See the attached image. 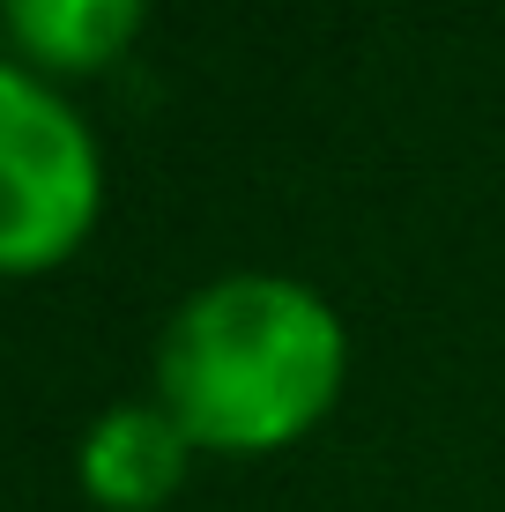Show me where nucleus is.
Returning <instances> with one entry per match:
<instances>
[{
	"instance_id": "obj_1",
	"label": "nucleus",
	"mask_w": 505,
	"mask_h": 512,
	"mask_svg": "<svg viewBox=\"0 0 505 512\" xmlns=\"http://www.w3.org/2000/svg\"><path fill=\"white\" fill-rule=\"evenodd\" d=\"M156 386L194 446H290L342 386V327L283 275H231L201 290L156 349Z\"/></svg>"
},
{
	"instance_id": "obj_2",
	"label": "nucleus",
	"mask_w": 505,
	"mask_h": 512,
	"mask_svg": "<svg viewBox=\"0 0 505 512\" xmlns=\"http://www.w3.org/2000/svg\"><path fill=\"white\" fill-rule=\"evenodd\" d=\"M0 171H8L0 260L15 275H38L75 253L97 216V156L82 119L23 67H0Z\"/></svg>"
},
{
	"instance_id": "obj_3",
	"label": "nucleus",
	"mask_w": 505,
	"mask_h": 512,
	"mask_svg": "<svg viewBox=\"0 0 505 512\" xmlns=\"http://www.w3.org/2000/svg\"><path fill=\"white\" fill-rule=\"evenodd\" d=\"M186 423L164 409H112L82 446V483L112 512H149L179 490L186 475Z\"/></svg>"
},
{
	"instance_id": "obj_4",
	"label": "nucleus",
	"mask_w": 505,
	"mask_h": 512,
	"mask_svg": "<svg viewBox=\"0 0 505 512\" xmlns=\"http://www.w3.org/2000/svg\"><path fill=\"white\" fill-rule=\"evenodd\" d=\"M142 23V0H8V38L52 75H90L119 60Z\"/></svg>"
}]
</instances>
